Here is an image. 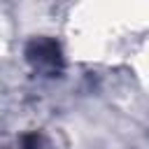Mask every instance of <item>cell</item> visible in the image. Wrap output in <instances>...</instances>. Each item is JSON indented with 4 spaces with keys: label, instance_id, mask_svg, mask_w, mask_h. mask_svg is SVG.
Instances as JSON below:
<instances>
[{
    "label": "cell",
    "instance_id": "obj_1",
    "mask_svg": "<svg viewBox=\"0 0 149 149\" xmlns=\"http://www.w3.org/2000/svg\"><path fill=\"white\" fill-rule=\"evenodd\" d=\"M26 61L30 68L44 77H58L63 70V54L56 40L51 37H33L26 44Z\"/></svg>",
    "mask_w": 149,
    "mask_h": 149
}]
</instances>
